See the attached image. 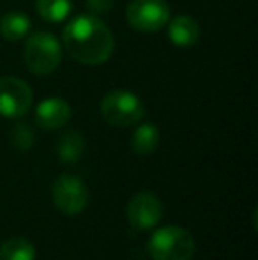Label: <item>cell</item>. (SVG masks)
Segmentation results:
<instances>
[{
  "instance_id": "cell-3",
  "label": "cell",
  "mask_w": 258,
  "mask_h": 260,
  "mask_svg": "<svg viewBox=\"0 0 258 260\" xmlns=\"http://www.w3.org/2000/svg\"><path fill=\"white\" fill-rule=\"evenodd\" d=\"M25 64L34 75H52L62 60L60 43L52 32H35L27 39L23 50Z\"/></svg>"
},
{
  "instance_id": "cell-11",
  "label": "cell",
  "mask_w": 258,
  "mask_h": 260,
  "mask_svg": "<svg viewBox=\"0 0 258 260\" xmlns=\"http://www.w3.org/2000/svg\"><path fill=\"white\" fill-rule=\"evenodd\" d=\"M57 156L62 163H76L80 161V157L85 152V140H83V135L76 129H67L64 131L59 137L55 145Z\"/></svg>"
},
{
  "instance_id": "cell-16",
  "label": "cell",
  "mask_w": 258,
  "mask_h": 260,
  "mask_svg": "<svg viewBox=\"0 0 258 260\" xmlns=\"http://www.w3.org/2000/svg\"><path fill=\"white\" fill-rule=\"evenodd\" d=\"M9 142H11V145H13L14 149L27 152V151H30V149L34 147L35 135H34V131H32V127L28 126V124L18 122V124H14L13 129H11Z\"/></svg>"
},
{
  "instance_id": "cell-1",
  "label": "cell",
  "mask_w": 258,
  "mask_h": 260,
  "mask_svg": "<svg viewBox=\"0 0 258 260\" xmlns=\"http://www.w3.org/2000/svg\"><path fill=\"white\" fill-rule=\"evenodd\" d=\"M64 45L76 62L99 66L112 57L115 39L108 25L96 14H78L64 28Z\"/></svg>"
},
{
  "instance_id": "cell-6",
  "label": "cell",
  "mask_w": 258,
  "mask_h": 260,
  "mask_svg": "<svg viewBox=\"0 0 258 260\" xmlns=\"http://www.w3.org/2000/svg\"><path fill=\"white\" fill-rule=\"evenodd\" d=\"M53 204L67 216L80 214L89 202V188L82 177L72 174H60L52 188Z\"/></svg>"
},
{
  "instance_id": "cell-5",
  "label": "cell",
  "mask_w": 258,
  "mask_h": 260,
  "mask_svg": "<svg viewBox=\"0 0 258 260\" xmlns=\"http://www.w3.org/2000/svg\"><path fill=\"white\" fill-rule=\"evenodd\" d=\"M126 20L136 32H158L170 21V7L165 0H131Z\"/></svg>"
},
{
  "instance_id": "cell-2",
  "label": "cell",
  "mask_w": 258,
  "mask_h": 260,
  "mask_svg": "<svg viewBox=\"0 0 258 260\" xmlns=\"http://www.w3.org/2000/svg\"><path fill=\"white\" fill-rule=\"evenodd\" d=\"M147 251L154 260H191L195 255V239L190 230L182 226H161L151 236Z\"/></svg>"
},
{
  "instance_id": "cell-4",
  "label": "cell",
  "mask_w": 258,
  "mask_h": 260,
  "mask_svg": "<svg viewBox=\"0 0 258 260\" xmlns=\"http://www.w3.org/2000/svg\"><path fill=\"white\" fill-rule=\"evenodd\" d=\"M101 115L110 126L129 127L140 122L145 115V106L136 94L115 89L101 101Z\"/></svg>"
},
{
  "instance_id": "cell-14",
  "label": "cell",
  "mask_w": 258,
  "mask_h": 260,
  "mask_svg": "<svg viewBox=\"0 0 258 260\" xmlns=\"http://www.w3.org/2000/svg\"><path fill=\"white\" fill-rule=\"evenodd\" d=\"M0 260H35V246L25 237H11L0 244Z\"/></svg>"
},
{
  "instance_id": "cell-7",
  "label": "cell",
  "mask_w": 258,
  "mask_h": 260,
  "mask_svg": "<svg viewBox=\"0 0 258 260\" xmlns=\"http://www.w3.org/2000/svg\"><path fill=\"white\" fill-rule=\"evenodd\" d=\"M34 94L27 82L16 76L0 78V115L7 119H20L32 108Z\"/></svg>"
},
{
  "instance_id": "cell-9",
  "label": "cell",
  "mask_w": 258,
  "mask_h": 260,
  "mask_svg": "<svg viewBox=\"0 0 258 260\" xmlns=\"http://www.w3.org/2000/svg\"><path fill=\"white\" fill-rule=\"evenodd\" d=\"M69 119H71V106L62 98H48L35 108V122L41 129H60L69 122Z\"/></svg>"
},
{
  "instance_id": "cell-8",
  "label": "cell",
  "mask_w": 258,
  "mask_h": 260,
  "mask_svg": "<svg viewBox=\"0 0 258 260\" xmlns=\"http://www.w3.org/2000/svg\"><path fill=\"white\" fill-rule=\"evenodd\" d=\"M126 218L134 230L154 229L163 218V204L154 193L141 191L136 193L128 202Z\"/></svg>"
},
{
  "instance_id": "cell-15",
  "label": "cell",
  "mask_w": 258,
  "mask_h": 260,
  "mask_svg": "<svg viewBox=\"0 0 258 260\" xmlns=\"http://www.w3.org/2000/svg\"><path fill=\"white\" fill-rule=\"evenodd\" d=\"M39 16L50 23H60L71 14L72 0H35Z\"/></svg>"
},
{
  "instance_id": "cell-10",
  "label": "cell",
  "mask_w": 258,
  "mask_h": 260,
  "mask_svg": "<svg viewBox=\"0 0 258 260\" xmlns=\"http://www.w3.org/2000/svg\"><path fill=\"white\" fill-rule=\"evenodd\" d=\"M168 39L179 48H191L200 39V27L191 16L179 14L168 21Z\"/></svg>"
},
{
  "instance_id": "cell-13",
  "label": "cell",
  "mask_w": 258,
  "mask_h": 260,
  "mask_svg": "<svg viewBox=\"0 0 258 260\" xmlns=\"http://www.w3.org/2000/svg\"><path fill=\"white\" fill-rule=\"evenodd\" d=\"M159 145V129L151 122H145L136 127L131 138V149L138 156H149Z\"/></svg>"
},
{
  "instance_id": "cell-12",
  "label": "cell",
  "mask_w": 258,
  "mask_h": 260,
  "mask_svg": "<svg viewBox=\"0 0 258 260\" xmlns=\"http://www.w3.org/2000/svg\"><path fill=\"white\" fill-rule=\"evenodd\" d=\"M30 20L25 13H18V11H13V13H7L0 18V36L7 41H20L25 36H28L30 32Z\"/></svg>"
},
{
  "instance_id": "cell-17",
  "label": "cell",
  "mask_w": 258,
  "mask_h": 260,
  "mask_svg": "<svg viewBox=\"0 0 258 260\" xmlns=\"http://www.w3.org/2000/svg\"><path fill=\"white\" fill-rule=\"evenodd\" d=\"M112 6H114V0H87V7H89L90 13L96 14V16L110 11Z\"/></svg>"
}]
</instances>
